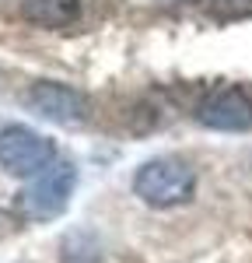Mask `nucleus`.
<instances>
[{
  "instance_id": "f257e3e1",
  "label": "nucleus",
  "mask_w": 252,
  "mask_h": 263,
  "mask_svg": "<svg viewBox=\"0 0 252 263\" xmlns=\"http://www.w3.org/2000/svg\"><path fill=\"white\" fill-rule=\"evenodd\" d=\"M133 193L147 207H158V211L182 207L196 193V172L189 162L175 158V155H158L133 172Z\"/></svg>"
},
{
  "instance_id": "f03ea898",
  "label": "nucleus",
  "mask_w": 252,
  "mask_h": 263,
  "mask_svg": "<svg viewBox=\"0 0 252 263\" xmlns=\"http://www.w3.org/2000/svg\"><path fill=\"white\" fill-rule=\"evenodd\" d=\"M77 186V168L67 158H56L49 168H42L39 176L32 179L28 190H21L18 197V211L28 221H53L67 211V203L74 197Z\"/></svg>"
},
{
  "instance_id": "7ed1b4c3",
  "label": "nucleus",
  "mask_w": 252,
  "mask_h": 263,
  "mask_svg": "<svg viewBox=\"0 0 252 263\" xmlns=\"http://www.w3.org/2000/svg\"><path fill=\"white\" fill-rule=\"evenodd\" d=\"M56 162V147L49 137H42L32 126H4L0 130V168L11 176H39L42 168Z\"/></svg>"
},
{
  "instance_id": "20e7f679",
  "label": "nucleus",
  "mask_w": 252,
  "mask_h": 263,
  "mask_svg": "<svg viewBox=\"0 0 252 263\" xmlns=\"http://www.w3.org/2000/svg\"><path fill=\"white\" fill-rule=\"evenodd\" d=\"M25 105L32 112H39L42 120L63 123V126H77V123L88 120V99H84L77 88L60 81H35L28 91H25Z\"/></svg>"
},
{
  "instance_id": "39448f33",
  "label": "nucleus",
  "mask_w": 252,
  "mask_h": 263,
  "mask_svg": "<svg viewBox=\"0 0 252 263\" xmlns=\"http://www.w3.org/2000/svg\"><path fill=\"white\" fill-rule=\"evenodd\" d=\"M196 120L210 130H249L252 126V95L238 84L214 88L207 99L200 102Z\"/></svg>"
},
{
  "instance_id": "423d86ee",
  "label": "nucleus",
  "mask_w": 252,
  "mask_h": 263,
  "mask_svg": "<svg viewBox=\"0 0 252 263\" xmlns=\"http://www.w3.org/2000/svg\"><path fill=\"white\" fill-rule=\"evenodd\" d=\"M21 14L42 28H67L81 18V0H21Z\"/></svg>"
},
{
  "instance_id": "0eeeda50",
  "label": "nucleus",
  "mask_w": 252,
  "mask_h": 263,
  "mask_svg": "<svg viewBox=\"0 0 252 263\" xmlns=\"http://www.w3.org/2000/svg\"><path fill=\"white\" fill-rule=\"evenodd\" d=\"M0 221H4V214H0Z\"/></svg>"
}]
</instances>
